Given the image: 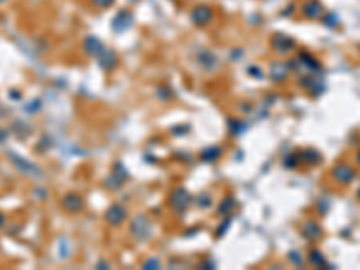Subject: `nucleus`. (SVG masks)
I'll use <instances>...</instances> for the list:
<instances>
[]
</instances>
